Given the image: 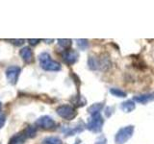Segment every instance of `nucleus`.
Wrapping results in <instances>:
<instances>
[{
    "mask_svg": "<svg viewBox=\"0 0 154 144\" xmlns=\"http://www.w3.org/2000/svg\"><path fill=\"white\" fill-rule=\"evenodd\" d=\"M40 65L45 71H59L61 70V64L51 59L50 55L46 52H42L38 55Z\"/></svg>",
    "mask_w": 154,
    "mask_h": 144,
    "instance_id": "f257e3e1",
    "label": "nucleus"
},
{
    "mask_svg": "<svg viewBox=\"0 0 154 144\" xmlns=\"http://www.w3.org/2000/svg\"><path fill=\"white\" fill-rule=\"evenodd\" d=\"M57 113L60 115L62 118L66 120H72L76 116V110L73 107H71L69 105H62L56 110Z\"/></svg>",
    "mask_w": 154,
    "mask_h": 144,
    "instance_id": "f03ea898",
    "label": "nucleus"
},
{
    "mask_svg": "<svg viewBox=\"0 0 154 144\" xmlns=\"http://www.w3.org/2000/svg\"><path fill=\"white\" fill-rule=\"evenodd\" d=\"M102 125H103V119L100 116L99 113H95L91 115V117L89 120V123L87 125V128H88L90 131L97 133L100 132L101 129H102Z\"/></svg>",
    "mask_w": 154,
    "mask_h": 144,
    "instance_id": "7ed1b4c3",
    "label": "nucleus"
},
{
    "mask_svg": "<svg viewBox=\"0 0 154 144\" xmlns=\"http://www.w3.org/2000/svg\"><path fill=\"white\" fill-rule=\"evenodd\" d=\"M133 131H134L133 126H127L125 128L120 129L119 133L117 134V136H116V142L118 144H122L125 141H127L132 136Z\"/></svg>",
    "mask_w": 154,
    "mask_h": 144,
    "instance_id": "20e7f679",
    "label": "nucleus"
},
{
    "mask_svg": "<svg viewBox=\"0 0 154 144\" xmlns=\"http://www.w3.org/2000/svg\"><path fill=\"white\" fill-rule=\"evenodd\" d=\"M20 71H21L20 67L17 65H12V66L8 67L6 70V77H7V80L10 84L14 86L17 83Z\"/></svg>",
    "mask_w": 154,
    "mask_h": 144,
    "instance_id": "39448f33",
    "label": "nucleus"
},
{
    "mask_svg": "<svg viewBox=\"0 0 154 144\" xmlns=\"http://www.w3.org/2000/svg\"><path fill=\"white\" fill-rule=\"evenodd\" d=\"M36 125L38 127L45 130H52L56 127V122L48 115H45L38 118L36 121Z\"/></svg>",
    "mask_w": 154,
    "mask_h": 144,
    "instance_id": "423d86ee",
    "label": "nucleus"
},
{
    "mask_svg": "<svg viewBox=\"0 0 154 144\" xmlns=\"http://www.w3.org/2000/svg\"><path fill=\"white\" fill-rule=\"evenodd\" d=\"M78 59V53L74 50H66L63 54V60L67 64H73Z\"/></svg>",
    "mask_w": 154,
    "mask_h": 144,
    "instance_id": "0eeeda50",
    "label": "nucleus"
},
{
    "mask_svg": "<svg viewBox=\"0 0 154 144\" xmlns=\"http://www.w3.org/2000/svg\"><path fill=\"white\" fill-rule=\"evenodd\" d=\"M19 55L22 58V60L26 62V64H30L33 62V52L30 47L25 46L20 49L19 51Z\"/></svg>",
    "mask_w": 154,
    "mask_h": 144,
    "instance_id": "6e6552de",
    "label": "nucleus"
},
{
    "mask_svg": "<svg viewBox=\"0 0 154 144\" xmlns=\"http://www.w3.org/2000/svg\"><path fill=\"white\" fill-rule=\"evenodd\" d=\"M26 141V136L24 133H18L9 139L8 144H24Z\"/></svg>",
    "mask_w": 154,
    "mask_h": 144,
    "instance_id": "1a4fd4ad",
    "label": "nucleus"
},
{
    "mask_svg": "<svg viewBox=\"0 0 154 144\" xmlns=\"http://www.w3.org/2000/svg\"><path fill=\"white\" fill-rule=\"evenodd\" d=\"M154 98V96L151 94H144V95H140L137 97H134V100L137 101L139 103H146L148 101H150Z\"/></svg>",
    "mask_w": 154,
    "mask_h": 144,
    "instance_id": "9d476101",
    "label": "nucleus"
},
{
    "mask_svg": "<svg viewBox=\"0 0 154 144\" xmlns=\"http://www.w3.org/2000/svg\"><path fill=\"white\" fill-rule=\"evenodd\" d=\"M42 144H63V141L57 136H48L43 139Z\"/></svg>",
    "mask_w": 154,
    "mask_h": 144,
    "instance_id": "9b49d317",
    "label": "nucleus"
},
{
    "mask_svg": "<svg viewBox=\"0 0 154 144\" xmlns=\"http://www.w3.org/2000/svg\"><path fill=\"white\" fill-rule=\"evenodd\" d=\"M24 134H25L26 137H35L37 134V128L34 126H28L24 131Z\"/></svg>",
    "mask_w": 154,
    "mask_h": 144,
    "instance_id": "f8f14e48",
    "label": "nucleus"
},
{
    "mask_svg": "<svg viewBox=\"0 0 154 144\" xmlns=\"http://www.w3.org/2000/svg\"><path fill=\"white\" fill-rule=\"evenodd\" d=\"M122 109L123 112H130L131 110L135 109V105L132 101H126V102H123L122 105Z\"/></svg>",
    "mask_w": 154,
    "mask_h": 144,
    "instance_id": "ddd939ff",
    "label": "nucleus"
},
{
    "mask_svg": "<svg viewBox=\"0 0 154 144\" xmlns=\"http://www.w3.org/2000/svg\"><path fill=\"white\" fill-rule=\"evenodd\" d=\"M102 104H100V103H98V104H94L91 107H90L89 108V112L93 115V114H95V113H99V110L102 109Z\"/></svg>",
    "mask_w": 154,
    "mask_h": 144,
    "instance_id": "4468645a",
    "label": "nucleus"
},
{
    "mask_svg": "<svg viewBox=\"0 0 154 144\" xmlns=\"http://www.w3.org/2000/svg\"><path fill=\"white\" fill-rule=\"evenodd\" d=\"M58 44L61 47L65 48V49H67V48H69L71 45V40H58Z\"/></svg>",
    "mask_w": 154,
    "mask_h": 144,
    "instance_id": "2eb2a0df",
    "label": "nucleus"
},
{
    "mask_svg": "<svg viewBox=\"0 0 154 144\" xmlns=\"http://www.w3.org/2000/svg\"><path fill=\"white\" fill-rule=\"evenodd\" d=\"M88 64H89V66H90L91 69H96L98 67V65H99L98 64V62L96 61V59H94V57H91L90 58Z\"/></svg>",
    "mask_w": 154,
    "mask_h": 144,
    "instance_id": "dca6fc26",
    "label": "nucleus"
},
{
    "mask_svg": "<svg viewBox=\"0 0 154 144\" xmlns=\"http://www.w3.org/2000/svg\"><path fill=\"white\" fill-rule=\"evenodd\" d=\"M110 92L112 93L113 95L117 96V97H125V92H123L122 90H120L119 88H112L110 90Z\"/></svg>",
    "mask_w": 154,
    "mask_h": 144,
    "instance_id": "f3484780",
    "label": "nucleus"
},
{
    "mask_svg": "<svg viewBox=\"0 0 154 144\" xmlns=\"http://www.w3.org/2000/svg\"><path fill=\"white\" fill-rule=\"evenodd\" d=\"M77 45L82 50H85L87 47H88V40H77Z\"/></svg>",
    "mask_w": 154,
    "mask_h": 144,
    "instance_id": "a211bd4d",
    "label": "nucleus"
},
{
    "mask_svg": "<svg viewBox=\"0 0 154 144\" xmlns=\"http://www.w3.org/2000/svg\"><path fill=\"white\" fill-rule=\"evenodd\" d=\"M6 40L10 41L11 43H13L14 45H17V46L23 44V42H24V40Z\"/></svg>",
    "mask_w": 154,
    "mask_h": 144,
    "instance_id": "6ab92c4d",
    "label": "nucleus"
},
{
    "mask_svg": "<svg viewBox=\"0 0 154 144\" xmlns=\"http://www.w3.org/2000/svg\"><path fill=\"white\" fill-rule=\"evenodd\" d=\"M5 123H6V117L4 115H0V129H2L4 127Z\"/></svg>",
    "mask_w": 154,
    "mask_h": 144,
    "instance_id": "aec40b11",
    "label": "nucleus"
},
{
    "mask_svg": "<svg viewBox=\"0 0 154 144\" xmlns=\"http://www.w3.org/2000/svg\"><path fill=\"white\" fill-rule=\"evenodd\" d=\"M40 41H41V40H38V38H37V40H32V38H29V40H28V42L30 43L31 45H37Z\"/></svg>",
    "mask_w": 154,
    "mask_h": 144,
    "instance_id": "412c9836",
    "label": "nucleus"
},
{
    "mask_svg": "<svg viewBox=\"0 0 154 144\" xmlns=\"http://www.w3.org/2000/svg\"><path fill=\"white\" fill-rule=\"evenodd\" d=\"M95 144H106V139L104 137H100L98 140L95 142Z\"/></svg>",
    "mask_w": 154,
    "mask_h": 144,
    "instance_id": "4be33fe9",
    "label": "nucleus"
},
{
    "mask_svg": "<svg viewBox=\"0 0 154 144\" xmlns=\"http://www.w3.org/2000/svg\"><path fill=\"white\" fill-rule=\"evenodd\" d=\"M43 41H45V43H51L53 40H43Z\"/></svg>",
    "mask_w": 154,
    "mask_h": 144,
    "instance_id": "5701e85b",
    "label": "nucleus"
},
{
    "mask_svg": "<svg viewBox=\"0 0 154 144\" xmlns=\"http://www.w3.org/2000/svg\"><path fill=\"white\" fill-rule=\"evenodd\" d=\"M0 110H1V108H0Z\"/></svg>",
    "mask_w": 154,
    "mask_h": 144,
    "instance_id": "b1692460",
    "label": "nucleus"
}]
</instances>
